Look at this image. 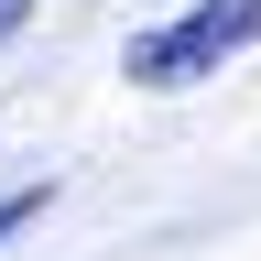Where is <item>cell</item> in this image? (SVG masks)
I'll use <instances>...</instances> for the list:
<instances>
[{"mask_svg": "<svg viewBox=\"0 0 261 261\" xmlns=\"http://www.w3.org/2000/svg\"><path fill=\"white\" fill-rule=\"evenodd\" d=\"M240 44H261V0H196V11L130 33L120 76H130V87H196V76H218Z\"/></svg>", "mask_w": 261, "mask_h": 261, "instance_id": "6da1fadb", "label": "cell"}, {"mask_svg": "<svg viewBox=\"0 0 261 261\" xmlns=\"http://www.w3.org/2000/svg\"><path fill=\"white\" fill-rule=\"evenodd\" d=\"M33 218H44V185H11V196H0V250H11Z\"/></svg>", "mask_w": 261, "mask_h": 261, "instance_id": "7a4b0ae2", "label": "cell"}, {"mask_svg": "<svg viewBox=\"0 0 261 261\" xmlns=\"http://www.w3.org/2000/svg\"><path fill=\"white\" fill-rule=\"evenodd\" d=\"M22 22H33V0H0V44H11V33H22Z\"/></svg>", "mask_w": 261, "mask_h": 261, "instance_id": "3957f363", "label": "cell"}]
</instances>
